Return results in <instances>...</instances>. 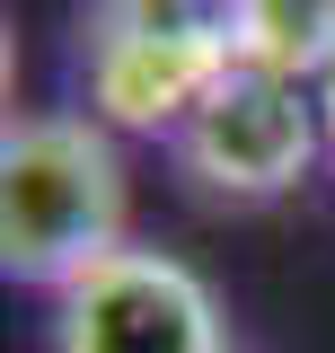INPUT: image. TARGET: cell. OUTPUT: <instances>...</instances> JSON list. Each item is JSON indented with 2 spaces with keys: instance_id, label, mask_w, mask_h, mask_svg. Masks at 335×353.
I'll list each match as a JSON object with an SVG mask.
<instances>
[{
  "instance_id": "1",
  "label": "cell",
  "mask_w": 335,
  "mask_h": 353,
  "mask_svg": "<svg viewBox=\"0 0 335 353\" xmlns=\"http://www.w3.org/2000/svg\"><path fill=\"white\" fill-rule=\"evenodd\" d=\"M124 159L97 115H9L0 132V274L27 292L80 283L124 248Z\"/></svg>"
},
{
  "instance_id": "2",
  "label": "cell",
  "mask_w": 335,
  "mask_h": 353,
  "mask_svg": "<svg viewBox=\"0 0 335 353\" xmlns=\"http://www.w3.org/2000/svg\"><path fill=\"white\" fill-rule=\"evenodd\" d=\"M88 115L124 132H185L238 71V0H88Z\"/></svg>"
},
{
  "instance_id": "3",
  "label": "cell",
  "mask_w": 335,
  "mask_h": 353,
  "mask_svg": "<svg viewBox=\"0 0 335 353\" xmlns=\"http://www.w3.org/2000/svg\"><path fill=\"white\" fill-rule=\"evenodd\" d=\"M53 353H230V327L194 265L124 239L53 292Z\"/></svg>"
},
{
  "instance_id": "4",
  "label": "cell",
  "mask_w": 335,
  "mask_h": 353,
  "mask_svg": "<svg viewBox=\"0 0 335 353\" xmlns=\"http://www.w3.org/2000/svg\"><path fill=\"white\" fill-rule=\"evenodd\" d=\"M327 150V124H318V88L283 80V71H230L203 106L176 132V159L203 194H230V203H274L292 194L309 159Z\"/></svg>"
},
{
  "instance_id": "5",
  "label": "cell",
  "mask_w": 335,
  "mask_h": 353,
  "mask_svg": "<svg viewBox=\"0 0 335 353\" xmlns=\"http://www.w3.org/2000/svg\"><path fill=\"white\" fill-rule=\"evenodd\" d=\"M238 62L318 88L335 62V0H238Z\"/></svg>"
},
{
  "instance_id": "6",
  "label": "cell",
  "mask_w": 335,
  "mask_h": 353,
  "mask_svg": "<svg viewBox=\"0 0 335 353\" xmlns=\"http://www.w3.org/2000/svg\"><path fill=\"white\" fill-rule=\"evenodd\" d=\"M318 124H327V159H335V62L318 71Z\"/></svg>"
}]
</instances>
